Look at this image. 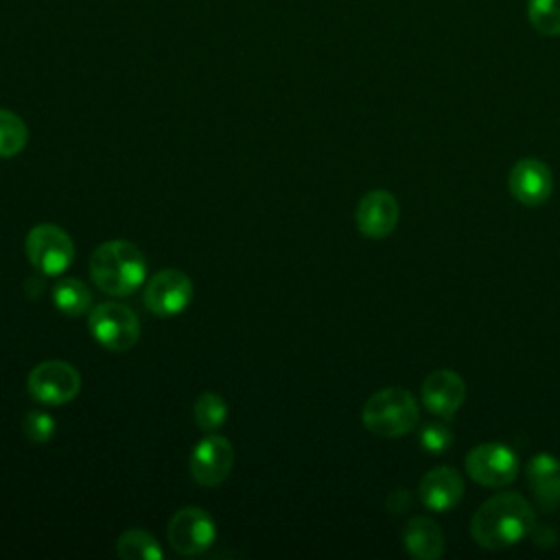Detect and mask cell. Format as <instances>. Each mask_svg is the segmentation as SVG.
Returning a JSON list of instances; mask_svg holds the SVG:
<instances>
[{"mask_svg": "<svg viewBox=\"0 0 560 560\" xmlns=\"http://www.w3.org/2000/svg\"><path fill=\"white\" fill-rule=\"evenodd\" d=\"M527 486L542 512L560 508V459L551 453L534 455L525 466Z\"/></svg>", "mask_w": 560, "mask_h": 560, "instance_id": "obj_15", "label": "cell"}, {"mask_svg": "<svg viewBox=\"0 0 560 560\" xmlns=\"http://www.w3.org/2000/svg\"><path fill=\"white\" fill-rule=\"evenodd\" d=\"M28 140V129L24 120L9 112L0 109V158H13L18 155Z\"/></svg>", "mask_w": 560, "mask_h": 560, "instance_id": "obj_19", "label": "cell"}, {"mask_svg": "<svg viewBox=\"0 0 560 560\" xmlns=\"http://www.w3.org/2000/svg\"><path fill=\"white\" fill-rule=\"evenodd\" d=\"M536 512L518 492H499L486 499L470 518V536L483 549H505L532 534Z\"/></svg>", "mask_w": 560, "mask_h": 560, "instance_id": "obj_1", "label": "cell"}, {"mask_svg": "<svg viewBox=\"0 0 560 560\" xmlns=\"http://www.w3.org/2000/svg\"><path fill=\"white\" fill-rule=\"evenodd\" d=\"M166 536L171 547L182 556H199L212 547L217 538L214 521L201 508H182L173 514Z\"/></svg>", "mask_w": 560, "mask_h": 560, "instance_id": "obj_8", "label": "cell"}, {"mask_svg": "<svg viewBox=\"0 0 560 560\" xmlns=\"http://www.w3.org/2000/svg\"><path fill=\"white\" fill-rule=\"evenodd\" d=\"M90 276L107 295L125 298L140 289L147 278L144 254L129 241H105L90 258Z\"/></svg>", "mask_w": 560, "mask_h": 560, "instance_id": "obj_2", "label": "cell"}, {"mask_svg": "<svg viewBox=\"0 0 560 560\" xmlns=\"http://www.w3.org/2000/svg\"><path fill=\"white\" fill-rule=\"evenodd\" d=\"M81 389V376L66 361H44L28 374V392L46 405H66Z\"/></svg>", "mask_w": 560, "mask_h": 560, "instance_id": "obj_7", "label": "cell"}, {"mask_svg": "<svg viewBox=\"0 0 560 560\" xmlns=\"http://www.w3.org/2000/svg\"><path fill=\"white\" fill-rule=\"evenodd\" d=\"M92 337L112 352H125L136 346L140 337V322L131 308L118 302H103L90 311Z\"/></svg>", "mask_w": 560, "mask_h": 560, "instance_id": "obj_4", "label": "cell"}, {"mask_svg": "<svg viewBox=\"0 0 560 560\" xmlns=\"http://www.w3.org/2000/svg\"><path fill=\"white\" fill-rule=\"evenodd\" d=\"M192 300V282L184 271L164 269L158 271L144 291L147 308L158 317L179 315Z\"/></svg>", "mask_w": 560, "mask_h": 560, "instance_id": "obj_9", "label": "cell"}, {"mask_svg": "<svg viewBox=\"0 0 560 560\" xmlns=\"http://www.w3.org/2000/svg\"><path fill=\"white\" fill-rule=\"evenodd\" d=\"M116 553L125 560H160L162 547L149 532L133 527L120 534L116 542Z\"/></svg>", "mask_w": 560, "mask_h": 560, "instance_id": "obj_18", "label": "cell"}, {"mask_svg": "<svg viewBox=\"0 0 560 560\" xmlns=\"http://www.w3.org/2000/svg\"><path fill=\"white\" fill-rule=\"evenodd\" d=\"M22 429H24V435L35 442V444H44L52 438L55 433V420L50 413L46 411H28L24 416V422H22Z\"/></svg>", "mask_w": 560, "mask_h": 560, "instance_id": "obj_22", "label": "cell"}, {"mask_svg": "<svg viewBox=\"0 0 560 560\" xmlns=\"http://www.w3.org/2000/svg\"><path fill=\"white\" fill-rule=\"evenodd\" d=\"M26 256L31 265L44 276H59L70 267L74 258V245L61 228L52 223H39L26 234Z\"/></svg>", "mask_w": 560, "mask_h": 560, "instance_id": "obj_5", "label": "cell"}, {"mask_svg": "<svg viewBox=\"0 0 560 560\" xmlns=\"http://www.w3.org/2000/svg\"><path fill=\"white\" fill-rule=\"evenodd\" d=\"M420 396L433 416L448 420L466 400V383L453 370H435L424 378Z\"/></svg>", "mask_w": 560, "mask_h": 560, "instance_id": "obj_13", "label": "cell"}, {"mask_svg": "<svg viewBox=\"0 0 560 560\" xmlns=\"http://www.w3.org/2000/svg\"><path fill=\"white\" fill-rule=\"evenodd\" d=\"M418 497L433 512L453 510L464 497V479L451 466H435L420 479Z\"/></svg>", "mask_w": 560, "mask_h": 560, "instance_id": "obj_14", "label": "cell"}, {"mask_svg": "<svg viewBox=\"0 0 560 560\" xmlns=\"http://www.w3.org/2000/svg\"><path fill=\"white\" fill-rule=\"evenodd\" d=\"M228 418V405L219 394L206 392L195 402V422L203 431L219 429Z\"/></svg>", "mask_w": 560, "mask_h": 560, "instance_id": "obj_21", "label": "cell"}, {"mask_svg": "<svg viewBox=\"0 0 560 560\" xmlns=\"http://www.w3.org/2000/svg\"><path fill=\"white\" fill-rule=\"evenodd\" d=\"M400 219V208L389 190H370L357 203L354 221L363 236L385 238L389 236Z\"/></svg>", "mask_w": 560, "mask_h": 560, "instance_id": "obj_12", "label": "cell"}, {"mask_svg": "<svg viewBox=\"0 0 560 560\" xmlns=\"http://www.w3.org/2000/svg\"><path fill=\"white\" fill-rule=\"evenodd\" d=\"M527 18L540 35H560V0H529Z\"/></svg>", "mask_w": 560, "mask_h": 560, "instance_id": "obj_20", "label": "cell"}, {"mask_svg": "<svg viewBox=\"0 0 560 560\" xmlns=\"http://www.w3.org/2000/svg\"><path fill=\"white\" fill-rule=\"evenodd\" d=\"M234 448L221 435L203 438L190 455V475L199 486H219L232 470Z\"/></svg>", "mask_w": 560, "mask_h": 560, "instance_id": "obj_10", "label": "cell"}, {"mask_svg": "<svg viewBox=\"0 0 560 560\" xmlns=\"http://www.w3.org/2000/svg\"><path fill=\"white\" fill-rule=\"evenodd\" d=\"M420 411L413 394L402 387H385L372 394L363 409V427L378 438H400L418 427Z\"/></svg>", "mask_w": 560, "mask_h": 560, "instance_id": "obj_3", "label": "cell"}, {"mask_svg": "<svg viewBox=\"0 0 560 560\" xmlns=\"http://www.w3.org/2000/svg\"><path fill=\"white\" fill-rule=\"evenodd\" d=\"M420 442L427 451L431 453H440L444 448H448L451 444V431L440 424V422H433V424H427L422 427V433H420Z\"/></svg>", "mask_w": 560, "mask_h": 560, "instance_id": "obj_23", "label": "cell"}, {"mask_svg": "<svg viewBox=\"0 0 560 560\" xmlns=\"http://www.w3.org/2000/svg\"><path fill=\"white\" fill-rule=\"evenodd\" d=\"M52 302L61 313L77 317L92 306V293L85 282L77 278H61L52 289Z\"/></svg>", "mask_w": 560, "mask_h": 560, "instance_id": "obj_17", "label": "cell"}, {"mask_svg": "<svg viewBox=\"0 0 560 560\" xmlns=\"http://www.w3.org/2000/svg\"><path fill=\"white\" fill-rule=\"evenodd\" d=\"M516 453L501 442H486L466 455V472L486 488H505L518 475Z\"/></svg>", "mask_w": 560, "mask_h": 560, "instance_id": "obj_6", "label": "cell"}, {"mask_svg": "<svg viewBox=\"0 0 560 560\" xmlns=\"http://www.w3.org/2000/svg\"><path fill=\"white\" fill-rule=\"evenodd\" d=\"M508 188L518 203L529 208L542 206L553 190L551 168L536 158H523L512 166Z\"/></svg>", "mask_w": 560, "mask_h": 560, "instance_id": "obj_11", "label": "cell"}, {"mask_svg": "<svg viewBox=\"0 0 560 560\" xmlns=\"http://www.w3.org/2000/svg\"><path fill=\"white\" fill-rule=\"evenodd\" d=\"M402 545L411 558L438 560L444 553V534L427 516H413L402 529Z\"/></svg>", "mask_w": 560, "mask_h": 560, "instance_id": "obj_16", "label": "cell"}]
</instances>
